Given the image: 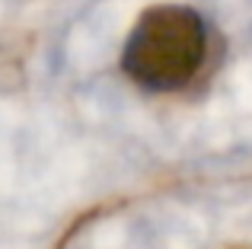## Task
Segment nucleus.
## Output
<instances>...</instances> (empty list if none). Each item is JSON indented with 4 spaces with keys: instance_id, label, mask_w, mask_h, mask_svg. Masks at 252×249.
<instances>
[{
    "instance_id": "obj_1",
    "label": "nucleus",
    "mask_w": 252,
    "mask_h": 249,
    "mask_svg": "<svg viewBox=\"0 0 252 249\" xmlns=\"http://www.w3.org/2000/svg\"><path fill=\"white\" fill-rule=\"evenodd\" d=\"M208 51L204 19L191 6L160 3L134 23L122 51V67L137 87L154 93H172L185 87Z\"/></svg>"
}]
</instances>
